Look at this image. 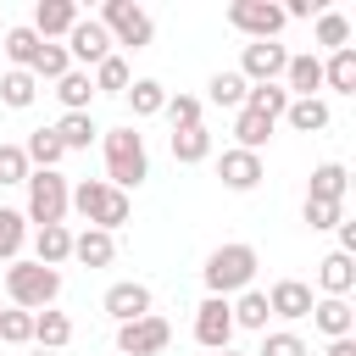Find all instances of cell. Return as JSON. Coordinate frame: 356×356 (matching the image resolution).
Listing matches in <instances>:
<instances>
[{
    "instance_id": "28",
    "label": "cell",
    "mask_w": 356,
    "mask_h": 356,
    "mask_svg": "<svg viewBox=\"0 0 356 356\" xmlns=\"http://www.w3.org/2000/svg\"><path fill=\"white\" fill-rule=\"evenodd\" d=\"M284 122L295 134H323L328 128V100H289L284 106Z\"/></svg>"
},
{
    "instance_id": "24",
    "label": "cell",
    "mask_w": 356,
    "mask_h": 356,
    "mask_svg": "<svg viewBox=\"0 0 356 356\" xmlns=\"http://www.w3.org/2000/svg\"><path fill=\"white\" fill-rule=\"evenodd\" d=\"M50 134L61 139V150H89V139H95L100 128H95V117H89V111H61V122H56Z\"/></svg>"
},
{
    "instance_id": "34",
    "label": "cell",
    "mask_w": 356,
    "mask_h": 356,
    "mask_svg": "<svg viewBox=\"0 0 356 356\" xmlns=\"http://www.w3.org/2000/svg\"><path fill=\"white\" fill-rule=\"evenodd\" d=\"M22 245H28V217L11 211V206H0V261H17Z\"/></svg>"
},
{
    "instance_id": "4",
    "label": "cell",
    "mask_w": 356,
    "mask_h": 356,
    "mask_svg": "<svg viewBox=\"0 0 356 356\" xmlns=\"http://www.w3.org/2000/svg\"><path fill=\"white\" fill-rule=\"evenodd\" d=\"M6 295H11L17 312H44V306L61 295V273L17 256V261H6Z\"/></svg>"
},
{
    "instance_id": "3",
    "label": "cell",
    "mask_w": 356,
    "mask_h": 356,
    "mask_svg": "<svg viewBox=\"0 0 356 356\" xmlns=\"http://www.w3.org/2000/svg\"><path fill=\"white\" fill-rule=\"evenodd\" d=\"M200 278H206V289H211V295H222V300H228L234 289H250V278H256V245H245V239L217 245V250L206 256Z\"/></svg>"
},
{
    "instance_id": "21",
    "label": "cell",
    "mask_w": 356,
    "mask_h": 356,
    "mask_svg": "<svg viewBox=\"0 0 356 356\" xmlns=\"http://www.w3.org/2000/svg\"><path fill=\"white\" fill-rule=\"evenodd\" d=\"M345 189H350V172H345L339 161H323V167H312L306 200H334V206H345Z\"/></svg>"
},
{
    "instance_id": "40",
    "label": "cell",
    "mask_w": 356,
    "mask_h": 356,
    "mask_svg": "<svg viewBox=\"0 0 356 356\" xmlns=\"http://www.w3.org/2000/svg\"><path fill=\"white\" fill-rule=\"evenodd\" d=\"M0 339H6V345H28V339H33V312L6 306V312H0Z\"/></svg>"
},
{
    "instance_id": "44",
    "label": "cell",
    "mask_w": 356,
    "mask_h": 356,
    "mask_svg": "<svg viewBox=\"0 0 356 356\" xmlns=\"http://www.w3.org/2000/svg\"><path fill=\"white\" fill-rule=\"evenodd\" d=\"M306 222H312V228H339V222H345V206H334V200H306Z\"/></svg>"
},
{
    "instance_id": "36",
    "label": "cell",
    "mask_w": 356,
    "mask_h": 356,
    "mask_svg": "<svg viewBox=\"0 0 356 356\" xmlns=\"http://www.w3.org/2000/svg\"><path fill=\"white\" fill-rule=\"evenodd\" d=\"M234 139H239V150H256V156H261V145L273 139V122L239 106V117H234Z\"/></svg>"
},
{
    "instance_id": "18",
    "label": "cell",
    "mask_w": 356,
    "mask_h": 356,
    "mask_svg": "<svg viewBox=\"0 0 356 356\" xmlns=\"http://www.w3.org/2000/svg\"><path fill=\"white\" fill-rule=\"evenodd\" d=\"M72 256V234H67V222H44V228H33V261L39 267H61Z\"/></svg>"
},
{
    "instance_id": "39",
    "label": "cell",
    "mask_w": 356,
    "mask_h": 356,
    "mask_svg": "<svg viewBox=\"0 0 356 356\" xmlns=\"http://www.w3.org/2000/svg\"><path fill=\"white\" fill-rule=\"evenodd\" d=\"M67 72H72L67 44H44V50H39V61H33V78H50V83H56V78H67Z\"/></svg>"
},
{
    "instance_id": "7",
    "label": "cell",
    "mask_w": 356,
    "mask_h": 356,
    "mask_svg": "<svg viewBox=\"0 0 356 356\" xmlns=\"http://www.w3.org/2000/svg\"><path fill=\"white\" fill-rule=\"evenodd\" d=\"M167 339H172V328H167V317H156V312H145V317H134V323H117V356H161Z\"/></svg>"
},
{
    "instance_id": "23",
    "label": "cell",
    "mask_w": 356,
    "mask_h": 356,
    "mask_svg": "<svg viewBox=\"0 0 356 356\" xmlns=\"http://www.w3.org/2000/svg\"><path fill=\"white\" fill-rule=\"evenodd\" d=\"M323 89H339V95H356V50H328L323 61Z\"/></svg>"
},
{
    "instance_id": "49",
    "label": "cell",
    "mask_w": 356,
    "mask_h": 356,
    "mask_svg": "<svg viewBox=\"0 0 356 356\" xmlns=\"http://www.w3.org/2000/svg\"><path fill=\"white\" fill-rule=\"evenodd\" d=\"M33 356H56V350H33Z\"/></svg>"
},
{
    "instance_id": "37",
    "label": "cell",
    "mask_w": 356,
    "mask_h": 356,
    "mask_svg": "<svg viewBox=\"0 0 356 356\" xmlns=\"http://www.w3.org/2000/svg\"><path fill=\"white\" fill-rule=\"evenodd\" d=\"M317 44H323V50H345V44H350V17L323 6V11H317Z\"/></svg>"
},
{
    "instance_id": "10",
    "label": "cell",
    "mask_w": 356,
    "mask_h": 356,
    "mask_svg": "<svg viewBox=\"0 0 356 356\" xmlns=\"http://www.w3.org/2000/svg\"><path fill=\"white\" fill-rule=\"evenodd\" d=\"M195 339H200L211 356L228 350V339H234V312H228L222 295H206V300L195 306Z\"/></svg>"
},
{
    "instance_id": "8",
    "label": "cell",
    "mask_w": 356,
    "mask_h": 356,
    "mask_svg": "<svg viewBox=\"0 0 356 356\" xmlns=\"http://www.w3.org/2000/svg\"><path fill=\"white\" fill-rule=\"evenodd\" d=\"M228 22H234L239 33H250V44H256V39H278L284 6H273V0H234V6H228Z\"/></svg>"
},
{
    "instance_id": "14",
    "label": "cell",
    "mask_w": 356,
    "mask_h": 356,
    "mask_svg": "<svg viewBox=\"0 0 356 356\" xmlns=\"http://www.w3.org/2000/svg\"><path fill=\"white\" fill-rule=\"evenodd\" d=\"M267 312L284 317V323L312 317V284H300V278H278V284L267 289Z\"/></svg>"
},
{
    "instance_id": "29",
    "label": "cell",
    "mask_w": 356,
    "mask_h": 356,
    "mask_svg": "<svg viewBox=\"0 0 356 356\" xmlns=\"http://www.w3.org/2000/svg\"><path fill=\"white\" fill-rule=\"evenodd\" d=\"M228 312H234V328L267 334V317H273V312H267V295H261V289H239V300H234Z\"/></svg>"
},
{
    "instance_id": "38",
    "label": "cell",
    "mask_w": 356,
    "mask_h": 356,
    "mask_svg": "<svg viewBox=\"0 0 356 356\" xmlns=\"http://www.w3.org/2000/svg\"><path fill=\"white\" fill-rule=\"evenodd\" d=\"M128 83H134V72H128V61L111 50V56L95 67V89H106V95H128Z\"/></svg>"
},
{
    "instance_id": "46",
    "label": "cell",
    "mask_w": 356,
    "mask_h": 356,
    "mask_svg": "<svg viewBox=\"0 0 356 356\" xmlns=\"http://www.w3.org/2000/svg\"><path fill=\"white\" fill-rule=\"evenodd\" d=\"M339 256H356V222H339Z\"/></svg>"
},
{
    "instance_id": "25",
    "label": "cell",
    "mask_w": 356,
    "mask_h": 356,
    "mask_svg": "<svg viewBox=\"0 0 356 356\" xmlns=\"http://www.w3.org/2000/svg\"><path fill=\"white\" fill-rule=\"evenodd\" d=\"M167 145H172V161H178V167H195V161L211 156V134H206V128H172Z\"/></svg>"
},
{
    "instance_id": "42",
    "label": "cell",
    "mask_w": 356,
    "mask_h": 356,
    "mask_svg": "<svg viewBox=\"0 0 356 356\" xmlns=\"http://www.w3.org/2000/svg\"><path fill=\"white\" fill-rule=\"evenodd\" d=\"M28 156H22V145H0V184H28Z\"/></svg>"
},
{
    "instance_id": "45",
    "label": "cell",
    "mask_w": 356,
    "mask_h": 356,
    "mask_svg": "<svg viewBox=\"0 0 356 356\" xmlns=\"http://www.w3.org/2000/svg\"><path fill=\"white\" fill-rule=\"evenodd\" d=\"M323 11V0H289L284 6V22H300V17H317Z\"/></svg>"
},
{
    "instance_id": "1",
    "label": "cell",
    "mask_w": 356,
    "mask_h": 356,
    "mask_svg": "<svg viewBox=\"0 0 356 356\" xmlns=\"http://www.w3.org/2000/svg\"><path fill=\"white\" fill-rule=\"evenodd\" d=\"M150 178V156H145V134L128 122V128H111L106 134V184L111 189H139Z\"/></svg>"
},
{
    "instance_id": "48",
    "label": "cell",
    "mask_w": 356,
    "mask_h": 356,
    "mask_svg": "<svg viewBox=\"0 0 356 356\" xmlns=\"http://www.w3.org/2000/svg\"><path fill=\"white\" fill-rule=\"evenodd\" d=\"M217 356H239V350H217Z\"/></svg>"
},
{
    "instance_id": "16",
    "label": "cell",
    "mask_w": 356,
    "mask_h": 356,
    "mask_svg": "<svg viewBox=\"0 0 356 356\" xmlns=\"http://www.w3.org/2000/svg\"><path fill=\"white\" fill-rule=\"evenodd\" d=\"M106 312H111L117 323H134V317H145V312H150V289H145V284H134V278H122V284H111V289H106Z\"/></svg>"
},
{
    "instance_id": "6",
    "label": "cell",
    "mask_w": 356,
    "mask_h": 356,
    "mask_svg": "<svg viewBox=\"0 0 356 356\" xmlns=\"http://www.w3.org/2000/svg\"><path fill=\"white\" fill-rule=\"evenodd\" d=\"M67 195H72V189H67L61 172H28V211H22V217H28L33 228L61 222V217H67Z\"/></svg>"
},
{
    "instance_id": "11",
    "label": "cell",
    "mask_w": 356,
    "mask_h": 356,
    "mask_svg": "<svg viewBox=\"0 0 356 356\" xmlns=\"http://www.w3.org/2000/svg\"><path fill=\"white\" fill-rule=\"evenodd\" d=\"M67 56H72V61H83V67H100V61L111 56V33H106L95 17H78V22H72V33H67Z\"/></svg>"
},
{
    "instance_id": "33",
    "label": "cell",
    "mask_w": 356,
    "mask_h": 356,
    "mask_svg": "<svg viewBox=\"0 0 356 356\" xmlns=\"http://www.w3.org/2000/svg\"><path fill=\"white\" fill-rule=\"evenodd\" d=\"M284 106H289V95H284L278 83H250V89H245V111H256V117H267V122H278Z\"/></svg>"
},
{
    "instance_id": "50",
    "label": "cell",
    "mask_w": 356,
    "mask_h": 356,
    "mask_svg": "<svg viewBox=\"0 0 356 356\" xmlns=\"http://www.w3.org/2000/svg\"><path fill=\"white\" fill-rule=\"evenodd\" d=\"M0 312H6V306H0Z\"/></svg>"
},
{
    "instance_id": "26",
    "label": "cell",
    "mask_w": 356,
    "mask_h": 356,
    "mask_svg": "<svg viewBox=\"0 0 356 356\" xmlns=\"http://www.w3.org/2000/svg\"><path fill=\"white\" fill-rule=\"evenodd\" d=\"M22 156H28V167H39V172H56L67 150H61V139H56L50 128H33V134H28V145H22Z\"/></svg>"
},
{
    "instance_id": "20",
    "label": "cell",
    "mask_w": 356,
    "mask_h": 356,
    "mask_svg": "<svg viewBox=\"0 0 356 356\" xmlns=\"http://www.w3.org/2000/svg\"><path fill=\"white\" fill-rule=\"evenodd\" d=\"M312 323H317V334H328V339H345V334L356 328V312H350V300H334V295H323V300H312Z\"/></svg>"
},
{
    "instance_id": "12",
    "label": "cell",
    "mask_w": 356,
    "mask_h": 356,
    "mask_svg": "<svg viewBox=\"0 0 356 356\" xmlns=\"http://www.w3.org/2000/svg\"><path fill=\"white\" fill-rule=\"evenodd\" d=\"M217 178H222V189H234V195H250L256 184H261V156L256 150H222L217 156Z\"/></svg>"
},
{
    "instance_id": "2",
    "label": "cell",
    "mask_w": 356,
    "mask_h": 356,
    "mask_svg": "<svg viewBox=\"0 0 356 356\" xmlns=\"http://www.w3.org/2000/svg\"><path fill=\"white\" fill-rule=\"evenodd\" d=\"M67 211H78L89 228H106V234H117V228L134 217L128 195H122V189H111L106 178H83V184L67 195Z\"/></svg>"
},
{
    "instance_id": "30",
    "label": "cell",
    "mask_w": 356,
    "mask_h": 356,
    "mask_svg": "<svg viewBox=\"0 0 356 356\" xmlns=\"http://www.w3.org/2000/svg\"><path fill=\"white\" fill-rule=\"evenodd\" d=\"M0 100H6L11 111H28V106L39 100V78H33V72H17V67H11V72L0 78Z\"/></svg>"
},
{
    "instance_id": "41",
    "label": "cell",
    "mask_w": 356,
    "mask_h": 356,
    "mask_svg": "<svg viewBox=\"0 0 356 356\" xmlns=\"http://www.w3.org/2000/svg\"><path fill=\"white\" fill-rule=\"evenodd\" d=\"M256 356H306V339L289 334V328H273V334H261V350Z\"/></svg>"
},
{
    "instance_id": "31",
    "label": "cell",
    "mask_w": 356,
    "mask_h": 356,
    "mask_svg": "<svg viewBox=\"0 0 356 356\" xmlns=\"http://www.w3.org/2000/svg\"><path fill=\"white\" fill-rule=\"evenodd\" d=\"M56 100H61L67 111H89V100H95V78L72 67L67 78H56Z\"/></svg>"
},
{
    "instance_id": "19",
    "label": "cell",
    "mask_w": 356,
    "mask_h": 356,
    "mask_svg": "<svg viewBox=\"0 0 356 356\" xmlns=\"http://www.w3.org/2000/svg\"><path fill=\"white\" fill-rule=\"evenodd\" d=\"M317 284H323V295L345 300V295L356 289V261H350V256H339V250H328V256L317 261Z\"/></svg>"
},
{
    "instance_id": "9",
    "label": "cell",
    "mask_w": 356,
    "mask_h": 356,
    "mask_svg": "<svg viewBox=\"0 0 356 356\" xmlns=\"http://www.w3.org/2000/svg\"><path fill=\"white\" fill-rule=\"evenodd\" d=\"M284 67H289V50H284L278 39H256V44H245V56H239V78H245V83H278Z\"/></svg>"
},
{
    "instance_id": "43",
    "label": "cell",
    "mask_w": 356,
    "mask_h": 356,
    "mask_svg": "<svg viewBox=\"0 0 356 356\" xmlns=\"http://www.w3.org/2000/svg\"><path fill=\"white\" fill-rule=\"evenodd\" d=\"M167 117H172V128H200V100L195 95H167Z\"/></svg>"
},
{
    "instance_id": "15",
    "label": "cell",
    "mask_w": 356,
    "mask_h": 356,
    "mask_svg": "<svg viewBox=\"0 0 356 356\" xmlns=\"http://www.w3.org/2000/svg\"><path fill=\"white\" fill-rule=\"evenodd\" d=\"M317 89H323V61L306 50V56H289V67H284V95L289 100H317Z\"/></svg>"
},
{
    "instance_id": "32",
    "label": "cell",
    "mask_w": 356,
    "mask_h": 356,
    "mask_svg": "<svg viewBox=\"0 0 356 356\" xmlns=\"http://www.w3.org/2000/svg\"><path fill=\"white\" fill-rule=\"evenodd\" d=\"M128 106H134V117H161L167 111V89L156 78H134L128 83Z\"/></svg>"
},
{
    "instance_id": "47",
    "label": "cell",
    "mask_w": 356,
    "mask_h": 356,
    "mask_svg": "<svg viewBox=\"0 0 356 356\" xmlns=\"http://www.w3.org/2000/svg\"><path fill=\"white\" fill-rule=\"evenodd\" d=\"M323 356H356V334H345V339H328V350Z\"/></svg>"
},
{
    "instance_id": "17",
    "label": "cell",
    "mask_w": 356,
    "mask_h": 356,
    "mask_svg": "<svg viewBox=\"0 0 356 356\" xmlns=\"http://www.w3.org/2000/svg\"><path fill=\"white\" fill-rule=\"evenodd\" d=\"M0 50L11 56V67H17V72H33V61H39L44 39H39L28 22H17V28H6V33H0Z\"/></svg>"
},
{
    "instance_id": "35",
    "label": "cell",
    "mask_w": 356,
    "mask_h": 356,
    "mask_svg": "<svg viewBox=\"0 0 356 356\" xmlns=\"http://www.w3.org/2000/svg\"><path fill=\"white\" fill-rule=\"evenodd\" d=\"M245 89H250V83H245L239 72H211V83H206V100H211V106H228V111H239V106H245Z\"/></svg>"
},
{
    "instance_id": "27",
    "label": "cell",
    "mask_w": 356,
    "mask_h": 356,
    "mask_svg": "<svg viewBox=\"0 0 356 356\" xmlns=\"http://www.w3.org/2000/svg\"><path fill=\"white\" fill-rule=\"evenodd\" d=\"M67 339H72L67 312H50V306H44V312H33V345H39V350H61Z\"/></svg>"
},
{
    "instance_id": "22",
    "label": "cell",
    "mask_w": 356,
    "mask_h": 356,
    "mask_svg": "<svg viewBox=\"0 0 356 356\" xmlns=\"http://www.w3.org/2000/svg\"><path fill=\"white\" fill-rule=\"evenodd\" d=\"M72 256H78L83 267H111L117 239H111L106 228H83V234H72Z\"/></svg>"
},
{
    "instance_id": "5",
    "label": "cell",
    "mask_w": 356,
    "mask_h": 356,
    "mask_svg": "<svg viewBox=\"0 0 356 356\" xmlns=\"http://www.w3.org/2000/svg\"><path fill=\"white\" fill-rule=\"evenodd\" d=\"M95 22L111 33V44H128V50H145V44L156 39V22H150V11H145V6H134V0H106Z\"/></svg>"
},
{
    "instance_id": "13",
    "label": "cell",
    "mask_w": 356,
    "mask_h": 356,
    "mask_svg": "<svg viewBox=\"0 0 356 356\" xmlns=\"http://www.w3.org/2000/svg\"><path fill=\"white\" fill-rule=\"evenodd\" d=\"M78 17H83V11H78L72 0H39L28 28H33L44 44H56V39H67V33H72V22H78Z\"/></svg>"
}]
</instances>
